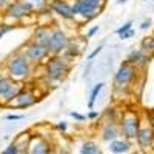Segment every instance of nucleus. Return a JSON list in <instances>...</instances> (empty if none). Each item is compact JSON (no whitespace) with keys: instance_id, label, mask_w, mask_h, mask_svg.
Instances as JSON below:
<instances>
[{"instance_id":"nucleus-1","label":"nucleus","mask_w":154,"mask_h":154,"mask_svg":"<svg viewBox=\"0 0 154 154\" xmlns=\"http://www.w3.org/2000/svg\"><path fill=\"white\" fill-rule=\"evenodd\" d=\"M5 68L8 75L17 82L29 79L32 74V63L26 59L23 53H16L14 56L8 57V60L5 62Z\"/></svg>"},{"instance_id":"nucleus-2","label":"nucleus","mask_w":154,"mask_h":154,"mask_svg":"<svg viewBox=\"0 0 154 154\" xmlns=\"http://www.w3.org/2000/svg\"><path fill=\"white\" fill-rule=\"evenodd\" d=\"M69 72V62L62 56H49L45 62V74L49 80L59 82Z\"/></svg>"},{"instance_id":"nucleus-3","label":"nucleus","mask_w":154,"mask_h":154,"mask_svg":"<svg viewBox=\"0 0 154 154\" xmlns=\"http://www.w3.org/2000/svg\"><path fill=\"white\" fill-rule=\"evenodd\" d=\"M140 117L136 111H126L122 114L120 117V122H119V126H120V133L123 136V139L126 140H136L137 139V134L140 131Z\"/></svg>"},{"instance_id":"nucleus-4","label":"nucleus","mask_w":154,"mask_h":154,"mask_svg":"<svg viewBox=\"0 0 154 154\" xmlns=\"http://www.w3.org/2000/svg\"><path fill=\"white\" fill-rule=\"evenodd\" d=\"M105 0H75L72 5V11L75 16H82L85 20H93L100 14Z\"/></svg>"},{"instance_id":"nucleus-5","label":"nucleus","mask_w":154,"mask_h":154,"mask_svg":"<svg viewBox=\"0 0 154 154\" xmlns=\"http://www.w3.org/2000/svg\"><path fill=\"white\" fill-rule=\"evenodd\" d=\"M137 66L128 63L126 60L119 66V69L114 74V85L116 88H128L137 79Z\"/></svg>"},{"instance_id":"nucleus-6","label":"nucleus","mask_w":154,"mask_h":154,"mask_svg":"<svg viewBox=\"0 0 154 154\" xmlns=\"http://www.w3.org/2000/svg\"><path fill=\"white\" fill-rule=\"evenodd\" d=\"M68 45H69V38L65 34V31H62L60 28H53V34H51L49 43L46 45L49 56H59L62 53H65Z\"/></svg>"},{"instance_id":"nucleus-7","label":"nucleus","mask_w":154,"mask_h":154,"mask_svg":"<svg viewBox=\"0 0 154 154\" xmlns=\"http://www.w3.org/2000/svg\"><path fill=\"white\" fill-rule=\"evenodd\" d=\"M23 54L26 56V59H28L31 63H40L42 60H45V59L49 57V53H48L46 46L38 45V43H35V42H32V40H31L29 43L25 45Z\"/></svg>"},{"instance_id":"nucleus-8","label":"nucleus","mask_w":154,"mask_h":154,"mask_svg":"<svg viewBox=\"0 0 154 154\" xmlns=\"http://www.w3.org/2000/svg\"><path fill=\"white\" fill-rule=\"evenodd\" d=\"M48 9L53 11L54 14H57L59 17L65 19V20H74L75 19L72 6L68 2H65V0H49Z\"/></svg>"},{"instance_id":"nucleus-9","label":"nucleus","mask_w":154,"mask_h":154,"mask_svg":"<svg viewBox=\"0 0 154 154\" xmlns=\"http://www.w3.org/2000/svg\"><path fill=\"white\" fill-rule=\"evenodd\" d=\"M136 142L139 145V148L142 151L149 149L154 145V126L152 125H143L140 128V131L137 134Z\"/></svg>"},{"instance_id":"nucleus-10","label":"nucleus","mask_w":154,"mask_h":154,"mask_svg":"<svg viewBox=\"0 0 154 154\" xmlns=\"http://www.w3.org/2000/svg\"><path fill=\"white\" fill-rule=\"evenodd\" d=\"M31 14H32L31 8L28 5H25L23 2H20V0H16L5 12L6 17L14 19V20H22V19H25L26 16H31Z\"/></svg>"},{"instance_id":"nucleus-11","label":"nucleus","mask_w":154,"mask_h":154,"mask_svg":"<svg viewBox=\"0 0 154 154\" xmlns=\"http://www.w3.org/2000/svg\"><path fill=\"white\" fill-rule=\"evenodd\" d=\"M35 102H37V97L32 94V91H29V89H23V91L12 100L9 105L12 108H17V109H25V108L32 106Z\"/></svg>"},{"instance_id":"nucleus-12","label":"nucleus","mask_w":154,"mask_h":154,"mask_svg":"<svg viewBox=\"0 0 154 154\" xmlns=\"http://www.w3.org/2000/svg\"><path fill=\"white\" fill-rule=\"evenodd\" d=\"M119 136H122L120 133V126L116 120H106L102 128V140L105 142H112V140H117Z\"/></svg>"},{"instance_id":"nucleus-13","label":"nucleus","mask_w":154,"mask_h":154,"mask_svg":"<svg viewBox=\"0 0 154 154\" xmlns=\"http://www.w3.org/2000/svg\"><path fill=\"white\" fill-rule=\"evenodd\" d=\"M29 154H51L53 152V146L43 137H37L31 140V145L28 149Z\"/></svg>"},{"instance_id":"nucleus-14","label":"nucleus","mask_w":154,"mask_h":154,"mask_svg":"<svg viewBox=\"0 0 154 154\" xmlns=\"http://www.w3.org/2000/svg\"><path fill=\"white\" fill-rule=\"evenodd\" d=\"M51 34H53V28L48 26V25H40V26H37L32 32V42L46 46L49 43Z\"/></svg>"},{"instance_id":"nucleus-15","label":"nucleus","mask_w":154,"mask_h":154,"mask_svg":"<svg viewBox=\"0 0 154 154\" xmlns=\"http://www.w3.org/2000/svg\"><path fill=\"white\" fill-rule=\"evenodd\" d=\"M108 151L111 154H126L131 151V142L126 139H117L108 143Z\"/></svg>"},{"instance_id":"nucleus-16","label":"nucleus","mask_w":154,"mask_h":154,"mask_svg":"<svg viewBox=\"0 0 154 154\" xmlns=\"http://www.w3.org/2000/svg\"><path fill=\"white\" fill-rule=\"evenodd\" d=\"M140 49L149 57L154 56V35H146L140 42Z\"/></svg>"},{"instance_id":"nucleus-17","label":"nucleus","mask_w":154,"mask_h":154,"mask_svg":"<svg viewBox=\"0 0 154 154\" xmlns=\"http://www.w3.org/2000/svg\"><path fill=\"white\" fill-rule=\"evenodd\" d=\"M20 2H23L25 5H28L31 8V11H43L45 8H48V0H20Z\"/></svg>"},{"instance_id":"nucleus-18","label":"nucleus","mask_w":154,"mask_h":154,"mask_svg":"<svg viewBox=\"0 0 154 154\" xmlns=\"http://www.w3.org/2000/svg\"><path fill=\"white\" fill-rule=\"evenodd\" d=\"M16 80L11 79L9 75H0V99H3L5 94L9 91V88L12 86Z\"/></svg>"},{"instance_id":"nucleus-19","label":"nucleus","mask_w":154,"mask_h":154,"mask_svg":"<svg viewBox=\"0 0 154 154\" xmlns=\"http://www.w3.org/2000/svg\"><path fill=\"white\" fill-rule=\"evenodd\" d=\"M80 154H103L102 152V148L96 143V142H85L80 148Z\"/></svg>"},{"instance_id":"nucleus-20","label":"nucleus","mask_w":154,"mask_h":154,"mask_svg":"<svg viewBox=\"0 0 154 154\" xmlns=\"http://www.w3.org/2000/svg\"><path fill=\"white\" fill-rule=\"evenodd\" d=\"M103 86H105V83H103V82H100V83L94 85V88H93L91 94H89V100H88V106H89V108H93V106H94L96 100H97V97H99L100 91L103 89Z\"/></svg>"},{"instance_id":"nucleus-21","label":"nucleus","mask_w":154,"mask_h":154,"mask_svg":"<svg viewBox=\"0 0 154 154\" xmlns=\"http://www.w3.org/2000/svg\"><path fill=\"white\" fill-rule=\"evenodd\" d=\"M0 154H22V152H20L19 146L16 145V142H12V143H9L2 152H0Z\"/></svg>"},{"instance_id":"nucleus-22","label":"nucleus","mask_w":154,"mask_h":154,"mask_svg":"<svg viewBox=\"0 0 154 154\" xmlns=\"http://www.w3.org/2000/svg\"><path fill=\"white\" fill-rule=\"evenodd\" d=\"M131 29H133V20H128V22H125V23L122 25L120 28H117V31H116V32H117L119 35H123L125 32L131 31Z\"/></svg>"},{"instance_id":"nucleus-23","label":"nucleus","mask_w":154,"mask_h":154,"mask_svg":"<svg viewBox=\"0 0 154 154\" xmlns=\"http://www.w3.org/2000/svg\"><path fill=\"white\" fill-rule=\"evenodd\" d=\"M105 116L108 117V120H116L117 122V111H116L114 108H108L105 111Z\"/></svg>"},{"instance_id":"nucleus-24","label":"nucleus","mask_w":154,"mask_h":154,"mask_svg":"<svg viewBox=\"0 0 154 154\" xmlns=\"http://www.w3.org/2000/svg\"><path fill=\"white\" fill-rule=\"evenodd\" d=\"M14 2H16V0H0V11H5L6 12V9Z\"/></svg>"},{"instance_id":"nucleus-25","label":"nucleus","mask_w":154,"mask_h":154,"mask_svg":"<svg viewBox=\"0 0 154 154\" xmlns=\"http://www.w3.org/2000/svg\"><path fill=\"white\" fill-rule=\"evenodd\" d=\"M69 116H71L72 119H75V120H79V122H83V120H86V117H88V116L79 114V112H75V111H71V112H69Z\"/></svg>"},{"instance_id":"nucleus-26","label":"nucleus","mask_w":154,"mask_h":154,"mask_svg":"<svg viewBox=\"0 0 154 154\" xmlns=\"http://www.w3.org/2000/svg\"><path fill=\"white\" fill-rule=\"evenodd\" d=\"M151 23H152V20H151V19H146V20H143L142 23H140V29H142V31L148 29V28L151 26Z\"/></svg>"},{"instance_id":"nucleus-27","label":"nucleus","mask_w":154,"mask_h":154,"mask_svg":"<svg viewBox=\"0 0 154 154\" xmlns=\"http://www.w3.org/2000/svg\"><path fill=\"white\" fill-rule=\"evenodd\" d=\"M102 48H103V45H99V46H97V48H96V49L93 51V53L88 56V60H93V59H94V57H96V56H97V54L100 53V51H102Z\"/></svg>"},{"instance_id":"nucleus-28","label":"nucleus","mask_w":154,"mask_h":154,"mask_svg":"<svg viewBox=\"0 0 154 154\" xmlns=\"http://www.w3.org/2000/svg\"><path fill=\"white\" fill-rule=\"evenodd\" d=\"M20 119H23L22 114H8V116H6V120H9V122H12V120H20Z\"/></svg>"},{"instance_id":"nucleus-29","label":"nucleus","mask_w":154,"mask_h":154,"mask_svg":"<svg viewBox=\"0 0 154 154\" xmlns=\"http://www.w3.org/2000/svg\"><path fill=\"white\" fill-rule=\"evenodd\" d=\"M56 128L59 131H66V128H68V125H66V122H59L57 125H56Z\"/></svg>"},{"instance_id":"nucleus-30","label":"nucleus","mask_w":154,"mask_h":154,"mask_svg":"<svg viewBox=\"0 0 154 154\" xmlns=\"http://www.w3.org/2000/svg\"><path fill=\"white\" fill-rule=\"evenodd\" d=\"M134 35V29H131V31H128V32H125L123 35H120V38L122 40H126V38H131Z\"/></svg>"},{"instance_id":"nucleus-31","label":"nucleus","mask_w":154,"mask_h":154,"mask_svg":"<svg viewBox=\"0 0 154 154\" xmlns=\"http://www.w3.org/2000/svg\"><path fill=\"white\" fill-rule=\"evenodd\" d=\"M97 31H99V25H97V26H93L91 29H89V31L86 32V37H93V35H94Z\"/></svg>"},{"instance_id":"nucleus-32","label":"nucleus","mask_w":154,"mask_h":154,"mask_svg":"<svg viewBox=\"0 0 154 154\" xmlns=\"http://www.w3.org/2000/svg\"><path fill=\"white\" fill-rule=\"evenodd\" d=\"M16 26H14V25H3V26H2V31L6 34L8 31H12V29H14Z\"/></svg>"},{"instance_id":"nucleus-33","label":"nucleus","mask_w":154,"mask_h":154,"mask_svg":"<svg viewBox=\"0 0 154 154\" xmlns=\"http://www.w3.org/2000/svg\"><path fill=\"white\" fill-rule=\"evenodd\" d=\"M97 117H99V112L97 111H91V112L88 114V119H97Z\"/></svg>"},{"instance_id":"nucleus-34","label":"nucleus","mask_w":154,"mask_h":154,"mask_svg":"<svg viewBox=\"0 0 154 154\" xmlns=\"http://www.w3.org/2000/svg\"><path fill=\"white\" fill-rule=\"evenodd\" d=\"M149 125L154 126V111H152V114H151V123H149Z\"/></svg>"},{"instance_id":"nucleus-35","label":"nucleus","mask_w":154,"mask_h":154,"mask_svg":"<svg viewBox=\"0 0 154 154\" xmlns=\"http://www.w3.org/2000/svg\"><path fill=\"white\" fill-rule=\"evenodd\" d=\"M128 0H117V3H126Z\"/></svg>"},{"instance_id":"nucleus-36","label":"nucleus","mask_w":154,"mask_h":154,"mask_svg":"<svg viewBox=\"0 0 154 154\" xmlns=\"http://www.w3.org/2000/svg\"><path fill=\"white\" fill-rule=\"evenodd\" d=\"M3 35H5V32H3V31H2V28H0V38H2V37H3Z\"/></svg>"},{"instance_id":"nucleus-37","label":"nucleus","mask_w":154,"mask_h":154,"mask_svg":"<svg viewBox=\"0 0 154 154\" xmlns=\"http://www.w3.org/2000/svg\"><path fill=\"white\" fill-rule=\"evenodd\" d=\"M139 154H146V152H145V151H142V152H139Z\"/></svg>"},{"instance_id":"nucleus-38","label":"nucleus","mask_w":154,"mask_h":154,"mask_svg":"<svg viewBox=\"0 0 154 154\" xmlns=\"http://www.w3.org/2000/svg\"><path fill=\"white\" fill-rule=\"evenodd\" d=\"M22 154H29V152H22Z\"/></svg>"},{"instance_id":"nucleus-39","label":"nucleus","mask_w":154,"mask_h":154,"mask_svg":"<svg viewBox=\"0 0 154 154\" xmlns=\"http://www.w3.org/2000/svg\"><path fill=\"white\" fill-rule=\"evenodd\" d=\"M143 2H148V0H143Z\"/></svg>"},{"instance_id":"nucleus-40","label":"nucleus","mask_w":154,"mask_h":154,"mask_svg":"<svg viewBox=\"0 0 154 154\" xmlns=\"http://www.w3.org/2000/svg\"><path fill=\"white\" fill-rule=\"evenodd\" d=\"M152 154H154V152H152Z\"/></svg>"},{"instance_id":"nucleus-41","label":"nucleus","mask_w":154,"mask_h":154,"mask_svg":"<svg viewBox=\"0 0 154 154\" xmlns=\"http://www.w3.org/2000/svg\"><path fill=\"white\" fill-rule=\"evenodd\" d=\"M152 35H154V34H152Z\"/></svg>"}]
</instances>
